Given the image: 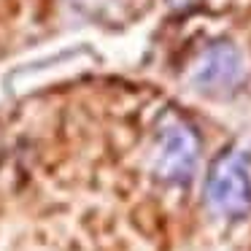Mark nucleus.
I'll use <instances>...</instances> for the list:
<instances>
[{
	"label": "nucleus",
	"mask_w": 251,
	"mask_h": 251,
	"mask_svg": "<svg viewBox=\"0 0 251 251\" xmlns=\"http://www.w3.org/2000/svg\"><path fill=\"white\" fill-rule=\"evenodd\" d=\"M208 200L224 216H246L251 211V178L238 154H224L208 176Z\"/></svg>",
	"instance_id": "1"
},
{
	"label": "nucleus",
	"mask_w": 251,
	"mask_h": 251,
	"mask_svg": "<svg viewBox=\"0 0 251 251\" xmlns=\"http://www.w3.org/2000/svg\"><path fill=\"white\" fill-rule=\"evenodd\" d=\"M195 165V141L189 132L176 130L165 138V146L159 151V170L165 178H186Z\"/></svg>",
	"instance_id": "2"
}]
</instances>
